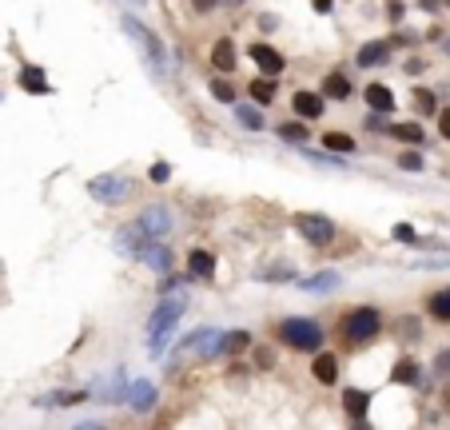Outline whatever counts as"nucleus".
Here are the masks:
<instances>
[{
  "label": "nucleus",
  "mask_w": 450,
  "mask_h": 430,
  "mask_svg": "<svg viewBox=\"0 0 450 430\" xmlns=\"http://www.w3.org/2000/svg\"><path fill=\"white\" fill-rule=\"evenodd\" d=\"M395 382H406V387L418 382V363H414V358H399V363H395Z\"/></svg>",
  "instance_id": "nucleus-24"
},
{
  "label": "nucleus",
  "mask_w": 450,
  "mask_h": 430,
  "mask_svg": "<svg viewBox=\"0 0 450 430\" xmlns=\"http://www.w3.org/2000/svg\"><path fill=\"white\" fill-rule=\"evenodd\" d=\"M279 339L295 351H319L323 347V327L311 319H287L279 323Z\"/></svg>",
  "instance_id": "nucleus-1"
},
{
  "label": "nucleus",
  "mask_w": 450,
  "mask_h": 430,
  "mask_svg": "<svg viewBox=\"0 0 450 430\" xmlns=\"http://www.w3.org/2000/svg\"><path fill=\"white\" fill-rule=\"evenodd\" d=\"M395 239H402V243H414V227L399 223V227H395Z\"/></svg>",
  "instance_id": "nucleus-33"
},
{
  "label": "nucleus",
  "mask_w": 450,
  "mask_h": 430,
  "mask_svg": "<svg viewBox=\"0 0 450 430\" xmlns=\"http://www.w3.org/2000/svg\"><path fill=\"white\" fill-rule=\"evenodd\" d=\"M147 243H152V239L144 235V227H140V223H132V227H124V231L116 235V247H120V251H132V255H144Z\"/></svg>",
  "instance_id": "nucleus-10"
},
{
  "label": "nucleus",
  "mask_w": 450,
  "mask_h": 430,
  "mask_svg": "<svg viewBox=\"0 0 450 430\" xmlns=\"http://www.w3.org/2000/svg\"><path fill=\"white\" fill-rule=\"evenodd\" d=\"M120 25H124V32H128V40H132L135 48H140V56H144L152 68H159V60H164V48H159V40L152 36V32H147L140 20H135V16H124Z\"/></svg>",
  "instance_id": "nucleus-3"
},
{
  "label": "nucleus",
  "mask_w": 450,
  "mask_h": 430,
  "mask_svg": "<svg viewBox=\"0 0 450 430\" xmlns=\"http://www.w3.org/2000/svg\"><path fill=\"white\" fill-rule=\"evenodd\" d=\"M307 291H335L339 287V271H323V275H315V279H303Z\"/></svg>",
  "instance_id": "nucleus-23"
},
{
  "label": "nucleus",
  "mask_w": 450,
  "mask_h": 430,
  "mask_svg": "<svg viewBox=\"0 0 450 430\" xmlns=\"http://www.w3.org/2000/svg\"><path fill=\"white\" fill-rule=\"evenodd\" d=\"M426 311H430L438 323H450V287L446 291H435V295L426 299Z\"/></svg>",
  "instance_id": "nucleus-18"
},
{
  "label": "nucleus",
  "mask_w": 450,
  "mask_h": 430,
  "mask_svg": "<svg viewBox=\"0 0 450 430\" xmlns=\"http://www.w3.org/2000/svg\"><path fill=\"white\" fill-rule=\"evenodd\" d=\"M211 96L223 100V104H232V100H235V88L227 84V80H211Z\"/></svg>",
  "instance_id": "nucleus-28"
},
{
  "label": "nucleus",
  "mask_w": 450,
  "mask_h": 430,
  "mask_svg": "<svg viewBox=\"0 0 450 430\" xmlns=\"http://www.w3.org/2000/svg\"><path fill=\"white\" fill-rule=\"evenodd\" d=\"M366 104L375 112H395V92L387 84H366Z\"/></svg>",
  "instance_id": "nucleus-14"
},
{
  "label": "nucleus",
  "mask_w": 450,
  "mask_h": 430,
  "mask_svg": "<svg viewBox=\"0 0 450 430\" xmlns=\"http://www.w3.org/2000/svg\"><path fill=\"white\" fill-rule=\"evenodd\" d=\"M88 192L100 199V203H124V199L132 196V180H124V175H96Z\"/></svg>",
  "instance_id": "nucleus-5"
},
{
  "label": "nucleus",
  "mask_w": 450,
  "mask_h": 430,
  "mask_svg": "<svg viewBox=\"0 0 450 430\" xmlns=\"http://www.w3.org/2000/svg\"><path fill=\"white\" fill-rule=\"evenodd\" d=\"M438 370H442V375H450V351H446V355H438Z\"/></svg>",
  "instance_id": "nucleus-35"
},
{
  "label": "nucleus",
  "mask_w": 450,
  "mask_h": 430,
  "mask_svg": "<svg viewBox=\"0 0 450 430\" xmlns=\"http://www.w3.org/2000/svg\"><path fill=\"white\" fill-rule=\"evenodd\" d=\"M247 343H251V335H247V331H227V335H219V351H227V355L244 351Z\"/></svg>",
  "instance_id": "nucleus-21"
},
{
  "label": "nucleus",
  "mask_w": 450,
  "mask_h": 430,
  "mask_svg": "<svg viewBox=\"0 0 450 430\" xmlns=\"http://www.w3.org/2000/svg\"><path fill=\"white\" fill-rule=\"evenodd\" d=\"M183 307H187V299L183 295H171V299H164L156 307V315H152V323H147V335L156 339V335H168L171 327H176V319L183 315Z\"/></svg>",
  "instance_id": "nucleus-6"
},
{
  "label": "nucleus",
  "mask_w": 450,
  "mask_h": 430,
  "mask_svg": "<svg viewBox=\"0 0 450 430\" xmlns=\"http://www.w3.org/2000/svg\"><path fill=\"white\" fill-rule=\"evenodd\" d=\"M291 108L299 120H319V116H323V96H319V92H295Z\"/></svg>",
  "instance_id": "nucleus-9"
},
{
  "label": "nucleus",
  "mask_w": 450,
  "mask_h": 430,
  "mask_svg": "<svg viewBox=\"0 0 450 430\" xmlns=\"http://www.w3.org/2000/svg\"><path fill=\"white\" fill-rule=\"evenodd\" d=\"M387 40H371V44H363V48H359V64H363V68H375V64H383L387 60Z\"/></svg>",
  "instance_id": "nucleus-16"
},
{
  "label": "nucleus",
  "mask_w": 450,
  "mask_h": 430,
  "mask_svg": "<svg viewBox=\"0 0 450 430\" xmlns=\"http://www.w3.org/2000/svg\"><path fill=\"white\" fill-rule=\"evenodd\" d=\"M247 56L256 60V68H259V72H267V76H279L283 68H287V60H283L279 52L271 48V44H259V40L251 44V52H247Z\"/></svg>",
  "instance_id": "nucleus-8"
},
{
  "label": "nucleus",
  "mask_w": 450,
  "mask_h": 430,
  "mask_svg": "<svg viewBox=\"0 0 450 430\" xmlns=\"http://www.w3.org/2000/svg\"><path fill=\"white\" fill-rule=\"evenodd\" d=\"M311 375H315L323 387H331V382L339 379V358H335V355H319L315 363H311Z\"/></svg>",
  "instance_id": "nucleus-12"
},
{
  "label": "nucleus",
  "mask_w": 450,
  "mask_h": 430,
  "mask_svg": "<svg viewBox=\"0 0 450 430\" xmlns=\"http://www.w3.org/2000/svg\"><path fill=\"white\" fill-rule=\"evenodd\" d=\"M366 403H371V394H366V391H355V387H351V391L343 394V406H347V415H351V418H363L366 415Z\"/></svg>",
  "instance_id": "nucleus-19"
},
{
  "label": "nucleus",
  "mask_w": 450,
  "mask_h": 430,
  "mask_svg": "<svg viewBox=\"0 0 450 430\" xmlns=\"http://www.w3.org/2000/svg\"><path fill=\"white\" fill-rule=\"evenodd\" d=\"M295 231L303 235L307 243L327 247L331 239H335V223H331L327 215H315V211H307V215H295Z\"/></svg>",
  "instance_id": "nucleus-4"
},
{
  "label": "nucleus",
  "mask_w": 450,
  "mask_h": 430,
  "mask_svg": "<svg viewBox=\"0 0 450 430\" xmlns=\"http://www.w3.org/2000/svg\"><path fill=\"white\" fill-rule=\"evenodd\" d=\"M399 168H406V172H418V168H423V156L406 152V156H399Z\"/></svg>",
  "instance_id": "nucleus-30"
},
{
  "label": "nucleus",
  "mask_w": 450,
  "mask_h": 430,
  "mask_svg": "<svg viewBox=\"0 0 450 430\" xmlns=\"http://www.w3.org/2000/svg\"><path fill=\"white\" fill-rule=\"evenodd\" d=\"M351 96V80L343 72H331V76H323V100H347Z\"/></svg>",
  "instance_id": "nucleus-13"
},
{
  "label": "nucleus",
  "mask_w": 450,
  "mask_h": 430,
  "mask_svg": "<svg viewBox=\"0 0 450 430\" xmlns=\"http://www.w3.org/2000/svg\"><path fill=\"white\" fill-rule=\"evenodd\" d=\"M235 116H239V123H244L247 132H259V128H263V120H259V112H256V108H239Z\"/></svg>",
  "instance_id": "nucleus-27"
},
{
  "label": "nucleus",
  "mask_w": 450,
  "mask_h": 430,
  "mask_svg": "<svg viewBox=\"0 0 450 430\" xmlns=\"http://www.w3.org/2000/svg\"><path fill=\"white\" fill-rule=\"evenodd\" d=\"M438 132H442V135H446V140H450V108L442 112V116H438Z\"/></svg>",
  "instance_id": "nucleus-34"
},
{
  "label": "nucleus",
  "mask_w": 450,
  "mask_h": 430,
  "mask_svg": "<svg viewBox=\"0 0 450 430\" xmlns=\"http://www.w3.org/2000/svg\"><path fill=\"white\" fill-rule=\"evenodd\" d=\"M135 223L144 227L147 239H164V235L171 231V211H168V208H159V203H156V208H147Z\"/></svg>",
  "instance_id": "nucleus-7"
},
{
  "label": "nucleus",
  "mask_w": 450,
  "mask_h": 430,
  "mask_svg": "<svg viewBox=\"0 0 450 430\" xmlns=\"http://www.w3.org/2000/svg\"><path fill=\"white\" fill-rule=\"evenodd\" d=\"M390 135L402 144H423V128L418 123H390Z\"/></svg>",
  "instance_id": "nucleus-22"
},
{
  "label": "nucleus",
  "mask_w": 450,
  "mask_h": 430,
  "mask_svg": "<svg viewBox=\"0 0 450 430\" xmlns=\"http://www.w3.org/2000/svg\"><path fill=\"white\" fill-rule=\"evenodd\" d=\"M303 123H283V140H295V144H299V140H303Z\"/></svg>",
  "instance_id": "nucleus-31"
},
{
  "label": "nucleus",
  "mask_w": 450,
  "mask_h": 430,
  "mask_svg": "<svg viewBox=\"0 0 450 430\" xmlns=\"http://www.w3.org/2000/svg\"><path fill=\"white\" fill-rule=\"evenodd\" d=\"M20 84H25L28 92H52L48 80H44V72H37V68H25V72H20Z\"/></svg>",
  "instance_id": "nucleus-25"
},
{
  "label": "nucleus",
  "mask_w": 450,
  "mask_h": 430,
  "mask_svg": "<svg viewBox=\"0 0 450 430\" xmlns=\"http://www.w3.org/2000/svg\"><path fill=\"white\" fill-rule=\"evenodd\" d=\"M128 403L135 406V410H152V403H156V387L144 379H135L132 387H128Z\"/></svg>",
  "instance_id": "nucleus-11"
},
{
  "label": "nucleus",
  "mask_w": 450,
  "mask_h": 430,
  "mask_svg": "<svg viewBox=\"0 0 450 430\" xmlns=\"http://www.w3.org/2000/svg\"><path fill=\"white\" fill-rule=\"evenodd\" d=\"M187 271H192V275H199V279H207V275L216 271V255H211V251H204V247H195L192 255H187Z\"/></svg>",
  "instance_id": "nucleus-15"
},
{
  "label": "nucleus",
  "mask_w": 450,
  "mask_h": 430,
  "mask_svg": "<svg viewBox=\"0 0 450 430\" xmlns=\"http://www.w3.org/2000/svg\"><path fill=\"white\" fill-rule=\"evenodd\" d=\"M378 331H383V315H378L375 307H359V311H351V315L343 319V335L351 339V347L375 339Z\"/></svg>",
  "instance_id": "nucleus-2"
},
{
  "label": "nucleus",
  "mask_w": 450,
  "mask_h": 430,
  "mask_svg": "<svg viewBox=\"0 0 450 430\" xmlns=\"http://www.w3.org/2000/svg\"><path fill=\"white\" fill-rule=\"evenodd\" d=\"M211 64H216L219 72H232V68H235V48H232V40H216V48H211Z\"/></svg>",
  "instance_id": "nucleus-17"
},
{
  "label": "nucleus",
  "mask_w": 450,
  "mask_h": 430,
  "mask_svg": "<svg viewBox=\"0 0 450 430\" xmlns=\"http://www.w3.org/2000/svg\"><path fill=\"white\" fill-rule=\"evenodd\" d=\"M251 100H256V104H271V100H275V84H271V80H251Z\"/></svg>",
  "instance_id": "nucleus-26"
},
{
  "label": "nucleus",
  "mask_w": 450,
  "mask_h": 430,
  "mask_svg": "<svg viewBox=\"0 0 450 430\" xmlns=\"http://www.w3.org/2000/svg\"><path fill=\"white\" fill-rule=\"evenodd\" d=\"M147 175H152V184H164V180L171 175V168H168V163H152V172H147Z\"/></svg>",
  "instance_id": "nucleus-32"
},
{
  "label": "nucleus",
  "mask_w": 450,
  "mask_h": 430,
  "mask_svg": "<svg viewBox=\"0 0 450 430\" xmlns=\"http://www.w3.org/2000/svg\"><path fill=\"white\" fill-rule=\"evenodd\" d=\"M323 148L327 152H339V156H347V152H355V140L347 132H323Z\"/></svg>",
  "instance_id": "nucleus-20"
},
{
  "label": "nucleus",
  "mask_w": 450,
  "mask_h": 430,
  "mask_svg": "<svg viewBox=\"0 0 450 430\" xmlns=\"http://www.w3.org/2000/svg\"><path fill=\"white\" fill-rule=\"evenodd\" d=\"M414 104H418L423 112H435V96H430V92H423V88H414Z\"/></svg>",
  "instance_id": "nucleus-29"
}]
</instances>
